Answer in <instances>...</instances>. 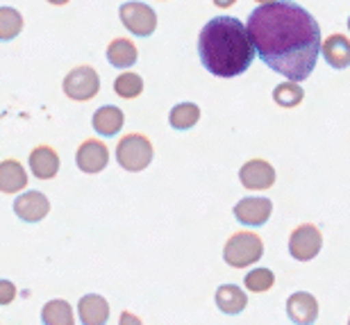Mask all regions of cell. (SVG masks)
I'll return each mask as SVG.
<instances>
[{"label": "cell", "instance_id": "cell-20", "mask_svg": "<svg viewBox=\"0 0 350 325\" xmlns=\"http://www.w3.org/2000/svg\"><path fill=\"white\" fill-rule=\"evenodd\" d=\"M41 321L44 325H75L73 307L62 298L48 300L41 309Z\"/></svg>", "mask_w": 350, "mask_h": 325}, {"label": "cell", "instance_id": "cell-15", "mask_svg": "<svg viewBox=\"0 0 350 325\" xmlns=\"http://www.w3.org/2000/svg\"><path fill=\"white\" fill-rule=\"evenodd\" d=\"M27 187V171L16 159L0 161V194L14 196L25 192Z\"/></svg>", "mask_w": 350, "mask_h": 325}, {"label": "cell", "instance_id": "cell-27", "mask_svg": "<svg viewBox=\"0 0 350 325\" xmlns=\"http://www.w3.org/2000/svg\"><path fill=\"white\" fill-rule=\"evenodd\" d=\"M118 325H144V323H142V319H139L137 314L121 312V316H118Z\"/></svg>", "mask_w": 350, "mask_h": 325}, {"label": "cell", "instance_id": "cell-29", "mask_svg": "<svg viewBox=\"0 0 350 325\" xmlns=\"http://www.w3.org/2000/svg\"><path fill=\"white\" fill-rule=\"evenodd\" d=\"M348 325H350V319H348Z\"/></svg>", "mask_w": 350, "mask_h": 325}, {"label": "cell", "instance_id": "cell-24", "mask_svg": "<svg viewBox=\"0 0 350 325\" xmlns=\"http://www.w3.org/2000/svg\"><path fill=\"white\" fill-rule=\"evenodd\" d=\"M23 30V16L14 7H0V41L16 39Z\"/></svg>", "mask_w": 350, "mask_h": 325}, {"label": "cell", "instance_id": "cell-7", "mask_svg": "<svg viewBox=\"0 0 350 325\" xmlns=\"http://www.w3.org/2000/svg\"><path fill=\"white\" fill-rule=\"evenodd\" d=\"M118 16L125 30L137 37H150L157 30V14L148 3H123Z\"/></svg>", "mask_w": 350, "mask_h": 325}, {"label": "cell", "instance_id": "cell-23", "mask_svg": "<svg viewBox=\"0 0 350 325\" xmlns=\"http://www.w3.org/2000/svg\"><path fill=\"white\" fill-rule=\"evenodd\" d=\"M114 94L121 96L123 101H132V98H139L144 94V80L139 73H132V70H125L114 80Z\"/></svg>", "mask_w": 350, "mask_h": 325}, {"label": "cell", "instance_id": "cell-5", "mask_svg": "<svg viewBox=\"0 0 350 325\" xmlns=\"http://www.w3.org/2000/svg\"><path fill=\"white\" fill-rule=\"evenodd\" d=\"M66 98H71L75 103H87L91 98L98 96L100 91V77H98L96 68L91 66H75L68 70L64 82H62Z\"/></svg>", "mask_w": 350, "mask_h": 325}, {"label": "cell", "instance_id": "cell-26", "mask_svg": "<svg viewBox=\"0 0 350 325\" xmlns=\"http://www.w3.org/2000/svg\"><path fill=\"white\" fill-rule=\"evenodd\" d=\"M16 298V285L10 280H0V305H10Z\"/></svg>", "mask_w": 350, "mask_h": 325}, {"label": "cell", "instance_id": "cell-18", "mask_svg": "<svg viewBox=\"0 0 350 325\" xmlns=\"http://www.w3.org/2000/svg\"><path fill=\"white\" fill-rule=\"evenodd\" d=\"M214 300H216V307L228 316L241 314L243 309L248 307V294L237 285H221L219 289H216Z\"/></svg>", "mask_w": 350, "mask_h": 325}, {"label": "cell", "instance_id": "cell-11", "mask_svg": "<svg viewBox=\"0 0 350 325\" xmlns=\"http://www.w3.org/2000/svg\"><path fill=\"white\" fill-rule=\"evenodd\" d=\"M286 316L293 325H314L319 319V300L310 291H296L286 298Z\"/></svg>", "mask_w": 350, "mask_h": 325}, {"label": "cell", "instance_id": "cell-13", "mask_svg": "<svg viewBox=\"0 0 350 325\" xmlns=\"http://www.w3.org/2000/svg\"><path fill=\"white\" fill-rule=\"evenodd\" d=\"M30 173L37 180H53L59 173V155L53 146H37L30 153Z\"/></svg>", "mask_w": 350, "mask_h": 325}, {"label": "cell", "instance_id": "cell-25", "mask_svg": "<svg viewBox=\"0 0 350 325\" xmlns=\"http://www.w3.org/2000/svg\"><path fill=\"white\" fill-rule=\"evenodd\" d=\"M273 285H275V273L264 266L253 268V271H248L246 278H243V287H246L250 294H266V291H271Z\"/></svg>", "mask_w": 350, "mask_h": 325}, {"label": "cell", "instance_id": "cell-14", "mask_svg": "<svg viewBox=\"0 0 350 325\" xmlns=\"http://www.w3.org/2000/svg\"><path fill=\"white\" fill-rule=\"evenodd\" d=\"M321 55L332 68H348L350 66V39L346 34H330L321 44Z\"/></svg>", "mask_w": 350, "mask_h": 325}, {"label": "cell", "instance_id": "cell-12", "mask_svg": "<svg viewBox=\"0 0 350 325\" xmlns=\"http://www.w3.org/2000/svg\"><path fill=\"white\" fill-rule=\"evenodd\" d=\"M51 211V200L41 192H23L14 200V214L25 223L44 221Z\"/></svg>", "mask_w": 350, "mask_h": 325}, {"label": "cell", "instance_id": "cell-3", "mask_svg": "<svg viewBox=\"0 0 350 325\" xmlns=\"http://www.w3.org/2000/svg\"><path fill=\"white\" fill-rule=\"evenodd\" d=\"M264 255V242L260 235L250 230L234 232L223 246V259L232 268H248L257 264Z\"/></svg>", "mask_w": 350, "mask_h": 325}, {"label": "cell", "instance_id": "cell-1", "mask_svg": "<svg viewBox=\"0 0 350 325\" xmlns=\"http://www.w3.org/2000/svg\"><path fill=\"white\" fill-rule=\"evenodd\" d=\"M246 30L266 66L289 82H305L321 55L317 18L293 0H266L250 12Z\"/></svg>", "mask_w": 350, "mask_h": 325}, {"label": "cell", "instance_id": "cell-9", "mask_svg": "<svg viewBox=\"0 0 350 325\" xmlns=\"http://www.w3.org/2000/svg\"><path fill=\"white\" fill-rule=\"evenodd\" d=\"M75 164L82 173L96 175L109 164V148L100 139H85L75 153Z\"/></svg>", "mask_w": 350, "mask_h": 325}, {"label": "cell", "instance_id": "cell-19", "mask_svg": "<svg viewBox=\"0 0 350 325\" xmlns=\"http://www.w3.org/2000/svg\"><path fill=\"white\" fill-rule=\"evenodd\" d=\"M137 60H139L137 46L130 39L118 37L107 46V62L114 68H132L137 64Z\"/></svg>", "mask_w": 350, "mask_h": 325}, {"label": "cell", "instance_id": "cell-22", "mask_svg": "<svg viewBox=\"0 0 350 325\" xmlns=\"http://www.w3.org/2000/svg\"><path fill=\"white\" fill-rule=\"evenodd\" d=\"M273 101L275 105L284 109H291V107H298L300 103L305 101V91L300 87L298 82H280L275 89H273Z\"/></svg>", "mask_w": 350, "mask_h": 325}, {"label": "cell", "instance_id": "cell-17", "mask_svg": "<svg viewBox=\"0 0 350 325\" xmlns=\"http://www.w3.org/2000/svg\"><path fill=\"white\" fill-rule=\"evenodd\" d=\"M125 123V114L121 107H114V105H105V107H98L94 112V118H91V125L94 130L100 134V137H116L121 132Z\"/></svg>", "mask_w": 350, "mask_h": 325}, {"label": "cell", "instance_id": "cell-16", "mask_svg": "<svg viewBox=\"0 0 350 325\" xmlns=\"http://www.w3.org/2000/svg\"><path fill=\"white\" fill-rule=\"evenodd\" d=\"M78 316L82 325H105L109 321V302L98 294L82 296L78 302Z\"/></svg>", "mask_w": 350, "mask_h": 325}, {"label": "cell", "instance_id": "cell-21", "mask_svg": "<svg viewBox=\"0 0 350 325\" xmlns=\"http://www.w3.org/2000/svg\"><path fill=\"white\" fill-rule=\"evenodd\" d=\"M200 121V107L196 103H180L169 112V123L173 130H191Z\"/></svg>", "mask_w": 350, "mask_h": 325}, {"label": "cell", "instance_id": "cell-10", "mask_svg": "<svg viewBox=\"0 0 350 325\" xmlns=\"http://www.w3.org/2000/svg\"><path fill=\"white\" fill-rule=\"evenodd\" d=\"M239 180L248 192H266L275 185V168L266 159H248L239 168Z\"/></svg>", "mask_w": 350, "mask_h": 325}, {"label": "cell", "instance_id": "cell-8", "mask_svg": "<svg viewBox=\"0 0 350 325\" xmlns=\"http://www.w3.org/2000/svg\"><path fill=\"white\" fill-rule=\"evenodd\" d=\"M232 214L241 225H248V228H262L273 214V203H271V198L248 196V198H241V200L234 205Z\"/></svg>", "mask_w": 350, "mask_h": 325}, {"label": "cell", "instance_id": "cell-28", "mask_svg": "<svg viewBox=\"0 0 350 325\" xmlns=\"http://www.w3.org/2000/svg\"><path fill=\"white\" fill-rule=\"evenodd\" d=\"M348 30H350V16H348Z\"/></svg>", "mask_w": 350, "mask_h": 325}, {"label": "cell", "instance_id": "cell-4", "mask_svg": "<svg viewBox=\"0 0 350 325\" xmlns=\"http://www.w3.org/2000/svg\"><path fill=\"white\" fill-rule=\"evenodd\" d=\"M152 155H155V151H152V144L146 134L130 132L116 144V161L128 173L146 171L152 161Z\"/></svg>", "mask_w": 350, "mask_h": 325}, {"label": "cell", "instance_id": "cell-6", "mask_svg": "<svg viewBox=\"0 0 350 325\" xmlns=\"http://www.w3.org/2000/svg\"><path fill=\"white\" fill-rule=\"evenodd\" d=\"M323 248V235L314 223H303L289 235V255L296 261H312Z\"/></svg>", "mask_w": 350, "mask_h": 325}, {"label": "cell", "instance_id": "cell-2", "mask_svg": "<svg viewBox=\"0 0 350 325\" xmlns=\"http://www.w3.org/2000/svg\"><path fill=\"white\" fill-rule=\"evenodd\" d=\"M198 57L216 77H239L257 57L246 23L234 16L209 18L198 34Z\"/></svg>", "mask_w": 350, "mask_h": 325}]
</instances>
